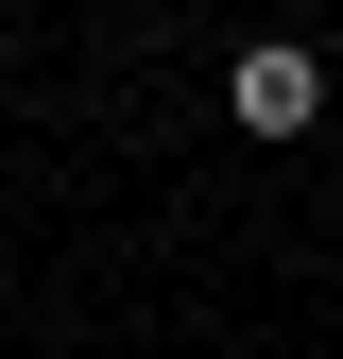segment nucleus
I'll list each match as a JSON object with an SVG mask.
<instances>
[{"instance_id":"1","label":"nucleus","mask_w":343,"mask_h":359,"mask_svg":"<svg viewBox=\"0 0 343 359\" xmlns=\"http://www.w3.org/2000/svg\"><path fill=\"white\" fill-rule=\"evenodd\" d=\"M224 103H240V137H309V120H326V52H309V34H240V69H224Z\"/></svg>"}]
</instances>
